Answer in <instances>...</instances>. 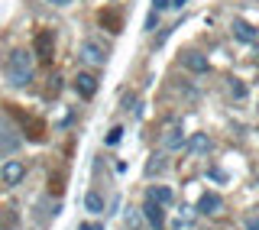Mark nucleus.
<instances>
[{
    "instance_id": "1",
    "label": "nucleus",
    "mask_w": 259,
    "mask_h": 230,
    "mask_svg": "<svg viewBox=\"0 0 259 230\" xmlns=\"http://www.w3.org/2000/svg\"><path fill=\"white\" fill-rule=\"evenodd\" d=\"M7 81L16 85V88H26L32 81V59H29V52L16 49V52L7 55Z\"/></svg>"
},
{
    "instance_id": "2",
    "label": "nucleus",
    "mask_w": 259,
    "mask_h": 230,
    "mask_svg": "<svg viewBox=\"0 0 259 230\" xmlns=\"http://www.w3.org/2000/svg\"><path fill=\"white\" fill-rule=\"evenodd\" d=\"M81 62L101 68V65L107 62V49H104L101 43H94V39H84V43H81Z\"/></svg>"
},
{
    "instance_id": "3",
    "label": "nucleus",
    "mask_w": 259,
    "mask_h": 230,
    "mask_svg": "<svg viewBox=\"0 0 259 230\" xmlns=\"http://www.w3.org/2000/svg\"><path fill=\"white\" fill-rule=\"evenodd\" d=\"M143 217L149 220L152 230H162V227H165V208H162L159 201H149V198H146V204H143Z\"/></svg>"
},
{
    "instance_id": "4",
    "label": "nucleus",
    "mask_w": 259,
    "mask_h": 230,
    "mask_svg": "<svg viewBox=\"0 0 259 230\" xmlns=\"http://www.w3.org/2000/svg\"><path fill=\"white\" fill-rule=\"evenodd\" d=\"M23 175H26V166H23L20 159H7L4 169H0V178H4V185H16L23 182Z\"/></svg>"
},
{
    "instance_id": "5",
    "label": "nucleus",
    "mask_w": 259,
    "mask_h": 230,
    "mask_svg": "<svg viewBox=\"0 0 259 230\" xmlns=\"http://www.w3.org/2000/svg\"><path fill=\"white\" fill-rule=\"evenodd\" d=\"M52 46H55V36L49 29H42L36 36V55H39V62H42V65L52 62Z\"/></svg>"
},
{
    "instance_id": "6",
    "label": "nucleus",
    "mask_w": 259,
    "mask_h": 230,
    "mask_svg": "<svg viewBox=\"0 0 259 230\" xmlns=\"http://www.w3.org/2000/svg\"><path fill=\"white\" fill-rule=\"evenodd\" d=\"M224 211V201H221V195H214V191H204L198 198V214H221Z\"/></svg>"
},
{
    "instance_id": "7",
    "label": "nucleus",
    "mask_w": 259,
    "mask_h": 230,
    "mask_svg": "<svg viewBox=\"0 0 259 230\" xmlns=\"http://www.w3.org/2000/svg\"><path fill=\"white\" fill-rule=\"evenodd\" d=\"M16 146H20V136H16V130H13V127H7V123L0 120V156L13 152Z\"/></svg>"
},
{
    "instance_id": "8",
    "label": "nucleus",
    "mask_w": 259,
    "mask_h": 230,
    "mask_svg": "<svg viewBox=\"0 0 259 230\" xmlns=\"http://www.w3.org/2000/svg\"><path fill=\"white\" fill-rule=\"evenodd\" d=\"M146 198H149V201H159L162 208H172V204H175V191L168 185H152L149 191H146Z\"/></svg>"
},
{
    "instance_id": "9",
    "label": "nucleus",
    "mask_w": 259,
    "mask_h": 230,
    "mask_svg": "<svg viewBox=\"0 0 259 230\" xmlns=\"http://www.w3.org/2000/svg\"><path fill=\"white\" fill-rule=\"evenodd\" d=\"M75 91L81 97H94L97 94V78L91 75V71H81V75L75 78Z\"/></svg>"
},
{
    "instance_id": "10",
    "label": "nucleus",
    "mask_w": 259,
    "mask_h": 230,
    "mask_svg": "<svg viewBox=\"0 0 259 230\" xmlns=\"http://www.w3.org/2000/svg\"><path fill=\"white\" fill-rule=\"evenodd\" d=\"M182 146H185V133H182V127L165 130V136H162V149H165V152H175V149H182Z\"/></svg>"
},
{
    "instance_id": "11",
    "label": "nucleus",
    "mask_w": 259,
    "mask_h": 230,
    "mask_svg": "<svg viewBox=\"0 0 259 230\" xmlns=\"http://www.w3.org/2000/svg\"><path fill=\"white\" fill-rule=\"evenodd\" d=\"M233 36L240 39V43H253L256 39V26L246 20H233Z\"/></svg>"
},
{
    "instance_id": "12",
    "label": "nucleus",
    "mask_w": 259,
    "mask_h": 230,
    "mask_svg": "<svg viewBox=\"0 0 259 230\" xmlns=\"http://www.w3.org/2000/svg\"><path fill=\"white\" fill-rule=\"evenodd\" d=\"M185 65H188L191 71H207V68H210V62H207L201 52H188V55H185Z\"/></svg>"
},
{
    "instance_id": "13",
    "label": "nucleus",
    "mask_w": 259,
    "mask_h": 230,
    "mask_svg": "<svg viewBox=\"0 0 259 230\" xmlns=\"http://www.w3.org/2000/svg\"><path fill=\"white\" fill-rule=\"evenodd\" d=\"M84 208L91 211V214H101V211H104V198H101L97 191H88V195H84Z\"/></svg>"
},
{
    "instance_id": "14",
    "label": "nucleus",
    "mask_w": 259,
    "mask_h": 230,
    "mask_svg": "<svg viewBox=\"0 0 259 230\" xmlns=\"http://www.w3.org/2000/svg\"><path fill=\"white\" fill-rule=\"evenodd\" d=\"M188 149L198 156V152H207L210 149V139L204 136V133H198V136H191V143H188Z\"/></svg>"
},
{
    "instance_id": "15",
    "label": "nucleus",
    "mask_w": 259,
    "mask_h": 230,
    "mask_svg": "<svg viewBox=\"0 0 259 230\" xmlns=\"http://www.w3.org/2000/svg\"><path fill=\"white\" fill-rule=\"evenodd\" d=\"M162 169H165V156H152V162L146 166V175H159Z\"/></svg>"
},
{
    "instance_id": "16",
    "label": "nucleus",
    "mask_w": 259,
    "mask_h": 230,
    "mask_svg": "<svg viewBox=\"0 0 259 230\" xmlns=\"http://www.w3.org/2000/svg\"><path fill=\"white\" fill-rule=\"evenodd\" d=\"M120 139H123V127H110L107 136H104V143H107V146H117Z\"/></svg>"
},
{
    "instance_id": "17",
    "label": "nucleus",
    "mask_w": 259,
    "mask_h": 230,
    "mask_svg": "<svg viewBox=\"0 0 259 230\" xmlns=\"http://www.w3.org/2000/svg\"><path fill=\"white\" fill-rule=\"evenodd\" d=\"M156 23H159V10H152L149 16H146V29H156Z\"/></svg>"
},
{
    "instance_id": "18",
    "label": "nucleus",
    "mask_w": 259,
    "mask_h": 230,
    "mask_svg": "<svg viewBox=\"0 0 259 230\" xmlns=\"http://www.w3.org/2000/svg\"><path fill=\"white\" fill-rule=\"evenodd\" d=\"M168 7H172V0H152V10H168Z\"/></svg>"
},
{
    "instance_id": "19",
    "label": "nucleus",
    "mask_w": 259,
    "mask_h": 230,
    "mask_svg": "<svg viewBox=\"0 0 259 230\" xmlns=\"http://www.w3.org/2000/svg\"><path fill=\"white\" fill-rule=\"evenodd\" d=\"M52 7H68V4H75V0H49Z\"/></svg>"
},
{
    "instance_id": "20",
    "label": "nucleus",
    "mask_w": 259,
    "mask_h": 230,
    "mask_svg": "<svg viewBox=\"0 0 259 230\" xmlns=\"http://www.w3.org/2000/svg\"><path fill=\"white\" fill-rule=\"evenodd\" d=\"M246 230H259V217H253V220H249V224H246Z\"/></svg>"
},
{
    "instance_id": "21",
    "label": "nucleus",
    "mask_w": 259,
    "mask_h": 230,
    "mask_svg": "<svg viewBox=\"0 0 259 230\" xmlns=\"http://www.w3.org/2000/svg\"><path fill=\"white\" fill-rule=\"evenodd\" d=\"M81 230H104L101 224H81Z\"/></svg>"
},
{
    "instance_id": "22",
    "label": "nucleus",
    "mask_w": 259,
    "mask_h": 230,
    "mask_svg": "<svg viewBox=\"0 0 259 230\" xmlns=\"http://www.w3.org/2000/svg\"><path fill=\"white\" fill-rule=\"evenodd\" d=\"M185 4H188V0H172V7H185Z\"/></svg>"
}]
</instances>
